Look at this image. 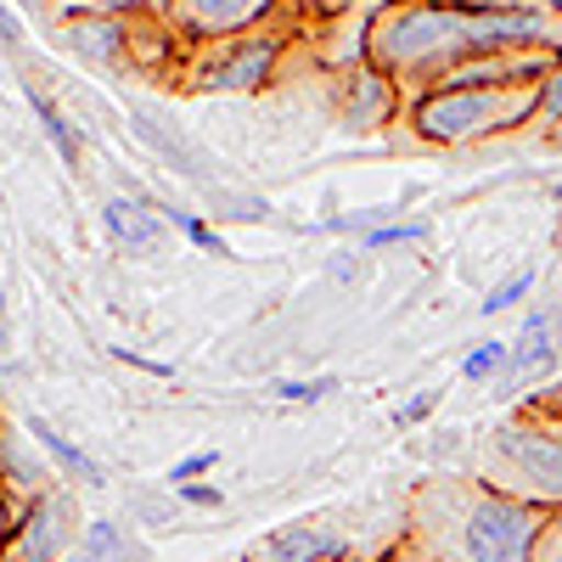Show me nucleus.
<instances>
[{
  "label": "nucleus",
  "mask_w": 562,
  "mask_h": 562,
  "mask_svg": "<svg viewBox=\"0 0 562 562\" xmlns=\"http://www.w3.org/2000/svg\"><path fill=\"white\" fill-rule=\"evenodd\" d=\"M524 45L562 52V7L551 0H389L366 23V63L416 90H434L450 68L524 52Z\"/></svg>",
  "instance_id": "f257e3e1"
},
{
  "label": "nucleus",
  "mask_w": 562,
  "mask_h": 562,
  "mask_svg": "<svg viewBox=\"0 0 562 562\" xmlns=\"http://www.w3.org/2000/svg\"><path fill=\"white\" fill-rule=\"evenodd\" d=\"M546 506L518 501L484 479H428L411 495L416 562H535Z\"/></svg>",
  "instance_id": "f03ea898"
},
{
  "label": "nucleus",
  "mask_w": 562,
  "mask_h": 562,
  "mask_svg": "<svg viewBox=\"0 0 562 562\" xmlns=\"http://www.w3.org/2000/svg\"><path fill=\"white\" fill-rule=\"evenodd\" d=\"M540 113V79H484V85H439L416 90L411 130L434 147H467L484 135L524 130Z\"/></svg>",
  "instance_id": "7ed1b4c3"
},
{
  "label": "nucleus",
  "mask_w": 562,
  "mask_h": 562,
  "mask_svg": "<svg viewBox=\"0 0 562 562\" xmlns=\"http://www.w3.org/2000/svg\"><path fill=\"white\" fill-rule=\"evenodd\" d=\"M479 479L546 512H562V400L495 428L479 445Z\"/></svg>",
  "instance_id": "20e7f679"
},
{
  "label": "nucleus",
  "mask_w": 562,
  "mask_h": 562,
  "mask_svg": "<svg viewBox=\"0 0 562 562\" xmlns=\"http://www.w3.org/2000/svg\"><path fill=\"white\" fill-rule=\"evenodd\" d=\"M293 34H270L265 23L248 29V34H231V40H214V45H192L198 63H192V85L198 90H259L276 63H281V45Z\"/></svg>",
  "instance_id": "39448f33"
},
{
  "label": "nucleus",
  "mask_w": 562,
  "mask_h": 562,
  "mask_svg": "<svg viewBox=\"0 0 562 562\" xmlns=\"http://www.w3.org/2000/svg\"><path fill=\"white\" fill-rule=\"evenodd\" d=\"M276 12V0H169L158 12L175 40L186 45H214V40H231V34H248L259 29L265 18Z\"/></svg>",
  "instance_id": "423d86ee"
},
{
  "label": "nucleus",
  "mask_w": 562,
  "mask_h": 562,
  "mask_svg": "<svg viewBox=\"0 0 562 562\" xmlns=\"http://www.w3.org/2000/svg\"><path fill=\"white\" fill-rule=\"evenodd\" d=\"M394 102H400V85L378 68V63H349L333 85V108H338V124L344 130H378L394 119Z\"/></svg>",
  "instance_id": "0eeeda50"
},
{
  "label": "nucleus",
  "mask_w": 562,
  "mask_h": 562,
  "mask_svg": "<svg viewBox=\"0 0 562 562\" xmlns=\"http://www.w3.org/2000/svg\"><path fill=\"white\" fill-rule=\"evenodd\" d=\"M74 529H79L74 495H63V490L34 495L29 518L12 529V562H57L74 546Z\"/></svg>",
  "instance_id": "6e6552de"
},
{
  "label": "nucleus",
  "mask_w": 562,
  "mask_h": 562,
  "mask_svg": "<svg viewBox=\"0 0 562 562\" xmlns=\"http://www.w3.org/2000/svg\"><path fill=\"white\" fill-rule=\"evenodd\" d=\"M135 18L140 12H74L63 18V45L97 68H119L135 52Z\"/></svg>",
  "instance_id": "1a4fd4ad"
},
{
  "label": "nucleus",
  "mask_w": 562,
  "mask_h": 562,
  "mask_svg": "<svg viewBox=\"0 0 562 562\" xmlns=\"http://www.w3.org/2000/svg\"><path fill=\"white\" fill-rule=\"evenodd\" d=\"M102 225H108V237H113L124 254H158L169 220L147 203V192H135V198H108Z\"/></svg>",
  "instance_id": "9d476101"
},
{
  "label": "nucleus",
  "mask_w": 562,
  "mask_h": 562,
  "mask_svg": "<svg viewBox=\"0 0 562 562\" xmlns=\"http://www.w3.org/2000/svg\"><path fill=\"white\" fill-rule=\"evenodd\" d=\"M344 557V540L326 524H288L254 546V562H333Z\"/></svg>",
  "instance_id": "9b49d317"
},
{
  "label": "nucleus",
  "mask_w": 562,
  "mask_h": 562,
  "mask_svg": "<svg viewBox=\"0 0 562 562\" xmlns=\"http://www.w3.org/2000/svg\"><path fill=\"white\" fill-rule=\"evenodd\" d=\"M551 310L540 304V310H529L524 315V333L512 338V378H540V371H551V360H557V349H551Z\"/></svg>",
  "instance_id": "f8f14e48"
},
{
  "label": "nucleus",
  "mask_w": 562,
  "mask_h": 562,
  "mask_svg": "<svg viewBox=\"0 0 562 562\" xmlns=\"http://www.w3.org/2000/svg\"><path fill=\"white\" fill-rule=\"evenodd\" d=\"M29 439H34V450H40V456H52V461L63 467V473H68V479H85L90 490H97V484H108V473H102V467H97V461H90V456H85V450H79L74 439H63L57 428H45V422H40V416L29 422Z\"/></svg>",
  "instance_id": "ddd939ff"
},
{
  "label": "nucleus",
  "mask_w": 562,
  "mask_h": 562,
  "mask_svg": "<svg viewBox=\"0 0 562 562\" xmlns=\"http://www.w3.org/2000/svg\"><path fill=\"white\" fill-rule=\"evenodd\" d=\"M135 135L147 140V147H158V153H164V158H169V164H175L180 175H192L198 186H209V192H220V186L209 180V164H203V153H198V147H186L180 135H169V130H164V124H158L153 113H135Z\"/></svg>",
  "instance_id": "4468645a"
},
{
  "label": "nucleus",
  "mask_w": 562,
  "mask_h": 562,
  "mask_svg": "<svg viewBox=\"0 0 562 562\" xmlns=\"http://www.w3.org/2000/svg\"><path fill=\"white\" fill-rule=\"evenodd\" d=\"M501 371H512V344L501 338H484L461 355V383H495Z\"/></svg>",
  "instance_id": "2eb2a0df"
},
{
  "label": "nucleus",
  "mask_w": 562,
  "mask_h": 562,
  "mask_svg": "<svg viewBox=\"0 0 562 562\" xmlns=\"http://www.w3.org/2000/svg\"><path fill=\"white\" fill-rule=\"evenodd\" d=\"M29 108H34V119L45 124V135H52V147L63 153V164H79V135H74V124L63 119V108H57L52 97H40L34 85H29Z\"/></svg>",
  "instance_id": "dca6fc26"
},
{
  "label": "nucleus",
  "mask_w": 562,
  "mask_h": 562,
  "mask_svg": "<svg viewBox=\"0 0 562 562\" xmlns=\"http://www.w3.org/2000/svg\"><path fill=\"white\" fill-rule=\"evenodd\" d=\"M529 293H535V265H524V270H512L506 281H495L479 310H484V315H501V310H512V304H524Z\"/></svg>",
  "instance_id": "f3484780"
},
{
  "label": "nucleus",
  "mask_w": 562,
  "mask_h": 562,
  "mask_svg": "<svg viewBox=\"0 0 562 562\" xmlns=\"http://www.w3.org/2000/svg\"><path fill=\"white\" fill-rule=\"evenodd\" d=\"M422 237H428V225H422V220H389V225H366L360 248L371 254V248H400V243H422Z\"/></svg>",
  "instance_id": "a211bd4d"
},
{
  "label": "nucleus",
  "mask_w": 562,
  "mask_h": 562,
  "mask_svg": "<svg viewBox=\"0 0 562 562\" xmlns=\"http://www.w3.org/2000/svg\"><path fill=\"white\" fill-rule=\"evenodd\" d=\"M535 124H562V57L540 79V113H535Z\"/></svg>",
  "instance_id": "6ab92c4d"
},
{
  "label": "nucleus",
  "mask_w": 562,
  "mask_h": 562,
  "mask_svg": "<svg viewBox=\"0 0 562 562\" xmlns=\"http://www.w3.org/2000/svg\"><path fill=\"white\" fill-rule=\"evenodd\" d=\"M209 467H220V450H198V456L175 461V467H169V484H198Z\"/></svg>",
  "instance_id": "aec40b11"
},
{
  "label": "nucleus",
  "mask_w": 562,
  "mask_h": 562,
  "mask_svg": "<svg viewBox=\"0 0 562 562\" xmlns=\"http://www.w3.org/2000/svg\"><path fill=\"white\" fill-rule=\"evenodd\" d=\"M147 0H57V12L74 18V12H140Z\"/></svg>",
  "instance_id": "412c9836"
},
{
  "label": "nucleus",
  "mask_w": 562,
  "mask_h": 562,
  "mask_svg": "<svg viewBox=\"0 0 562 562\" xmlns=\"http://www.w3.org/2000/svg\"><path fill=\"white\" fill-rule=\"evenodd\" d=\"M535 562H562V512H546V529H540Z\"/></svg>",
  "instance_id": "4be33fe9"
},
{
  "label": "nucleus",
  "mask_w": 562,
  "mask_h": 562,
  "mask_svg": "<svg viewBox=\"0 0 562 562\" xmlns=\"http://www.w3.org/2000/svg\"><path fill=\"white\" fill-rule=\"evenodd\" d=\"M333 389H338L333 378H315V383H270V394L299 400V405H310V400H321V394H333Z\"/></svg>",
  "instance_id": "5701e85b"
},
{
  "label": "nucleus",
  "mask_w": 562,
  "mask_h": 562,
  "mask_svg": "<svg viewBox=\"0 0 562 562\" xmlns=\"http://www.w3.org/2000/svg\"><path fill=\"white\" fill-rule=\"evenodd\" d=\"M276 7H288V12H299V18H338V12L355 7V0H276Z\"/></svg>",
  "instance_id": "b1692460"
},
{
  "label": "nucleus",
  "mask_w": 562,
  "mask_h": 562,
  "mask_svg": "<svg viewBox=\"0 0 562 562\" xmlns=\"http://www.w3.org/2000/svg\"><path fill=\"white\" fill-rule=\"evenodd\" d=\"M434 405H439V394H416L411 405H400V411H394V422H400V428H411V422H422Z\"/></svg>",
  "instance_id": "393cba45"
},
{
  "label": "nucleus",
  "mask_w": 562,
  "mask_h": 562,
  "mask_svg": "<svg viewBox=\"0 0 562 562\" xmlns=\"http://www.w3.org/2000/svg\"><path fill=\"white\" fill-rule=\"evenodd\" d=\"M175 495H180V501H192V506H225V495L209 490V484H175Z\"/></svg>",
  "instance_id": "a878e982"
},
{
  "label": "nucleus",
  "mask_w": 562,
  "mask_h": 562,
  "mask_svg": "<svg viewBox=\"0 0 562 562\" xmlns=\"http://www.w3.org/2000/svg\"><path fill=\"white\" fill-rule=\"evenodd\" d=\"M0 40H7V45H18V40H23V23L7 12V0H0Z\"/></svg>",
  "instance_id": "bb28decb"
},
{
  "label": "nucleus",
  "mask_w": 562,
  "mask_h": 562,
  "mask_svg": "<svg viewBox=\"0 0 562 562\" xmlns=\"http://www.w3.org/2000/svg\"><path fill=\"white\" fill-rule=\"evenodd\" d=\"M12 524H18V518H12V506H7V495H0V546H7V535H12Z\"/></svg>",
  "instance_id": "cd10ccee"
},
{
  "label": "nucleus",
  "mask_w": 562,
  "mask_h": 562,
  "mask_svg": "<svg viewBox=\"0 0 562 562\" xmlns=\"http://www.w3.org/2000/svg\"><path fill=\"white\" fill-rule=\"evenodd\" d=\"M0 355H7V299H0Z\"/></svg>",
  "instance_id": "c85d7f7f"
},
{
  "label": "nucleus",
  "mask_w": 562,
  "mask_h": 562,
  "mask_svg": "<svg viewBox=\"0 0 562 562\" xmlns=\"http://www.w3.org/2000/svg\"><path fill=\"white\" fill-rule=\"evenodd\" d=\"M169 7V0H147V12H164Z\"/></svg>",
  "instance_id": "c756f323"
},
{
  "label": "nucleus",
  "mask_w": 562,
  "mask_h": 562,
  "mask_svg": "<svg viewBox=\"0 0 562 562\" xmlns=\"http://www.w3.org/2000/svg\"><path fill=\"white\" fill-rule=\"evenodd\" d=\"M551 198H562V186H551Z\"/></svg>",
  "instance_id": "7c9ffc66"
},
{
  "label": "nucleus",
  "mask_w": 562,
  "mask_h": 562,
  "mask_svg": "<svg viewBox=\"0 0 562 562\" xmlns=\"http://www.w3.org/2000/svg\"><path fill=\"white\" fill-rule=\"evenodd\" d=\"M551 7H562V0H551Z\"/></svg>",
  "instance_id": "2f4dec72"
},
{
  "label": "nucleus",
  "mask_w": 562,
  "mask_h": 562,
  "mask_svg": "<svg viewBox=\"0 0 562 562\" xmlns=\"http://www.w3.org/2000/svg\"><path fill=\"white\" fill-rule=\"evenodd\" d=\"M333 562H344V557H333Z\"/></svg>",
  "instance_id": "473e14b6"
}]
</instances>
